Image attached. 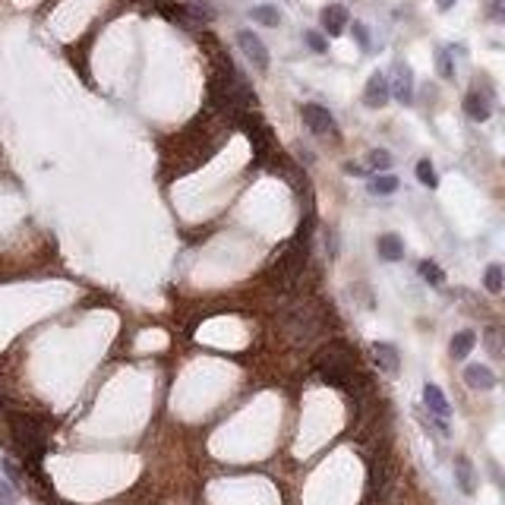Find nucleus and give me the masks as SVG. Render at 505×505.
Returning <instances> with one entry per match:
<instances>
[{
	"instance_id": "10",
	"label": "nucleus",
	"mask_w": 505,
	"mask_h": 505,
	"mask_svg": "<svg viewBox=\"0 0 505 505\" xmlns=\"http://www.w3.org/2000/svg\"><path fill=\"white\" fill-rule=\"evenodd\" d=\"M465 383L471 385V389L490 392V389H496V373H492L490 367H483V363H471V367L465 369Z\"/></svg>"
},
{
	"instance_id": "24",
	"label": "nucleus",
	"mask_w": 505,
	"mask_h": 505,
	"mask_svg": "<svg viewBox=\"0 0 505 505\" xmlns=\"http://www.w3.org/2000/svg\"><path fill=\"white\" fill-rule=\"evenodd\" d=\"M19 502V492H16V486L10 483V480L0 477V505H16Z\"/></svg>"
},
{
	"instance_id": "14",
	"label": "nucleus",
	"mask_w": 505,
	"mask_h": 505,
	"mask_svg": "<svg viewBox=\"0 0 505 505\" xmlns=\"http://www.w3.org/2000/svg\"><path fill=\"white\" fill-rule=\"evenodd\" d=\"M424 401H426V408H430L436 417H449V414H451L449 401H445L442 389H439L436 383H426V385H424Z\"/></svg>"
},
{
	"instance_id": "6",
	"label": "nucleus",
	"mask_w": 505,
	"mask_h": 505,
	"mask_svg": "<svg viewBox=\"0 0 505 505\" xmlns=\"http://www.w3.org/2000/svg\"><path fill=\"white\" fill-rule=\"evenodd\" d=\"M389 92L401 104L414 102V73H410L408 63H395V70H392V82H389Z\"/></svg>"
},
{
	"instance_id": "19",
	"label": "nucleus",
	"mask_w": 505,
	"mask_h": 505,
	"mask_svg": "<svg viewBox=\"0 0 505 505\" xmlns=\"http://www.w3.org/2000/svg\"><path fill=\"white\" fill-rule=\"evenodd\" d=\"M417 180L426 186V190H436L439 186V177H436V168L430 164V158H420L417 161Z\"/></svg>"
},
{
	"instance_id": "20",
	"label": "nucleus",
	"mask_w": 505,
	"mask_h": 505,
	"mask_svg": "<svg viewBox=\"0 0 505 505\" xmlns=\"http://www.w3.org/2000/svg\"><path fill=\"white\" fill-rule=\"evenodd\" d=\"M417 272H420V278H424V281H430V284H436V287L445 281V272H442V268H439L433 259H424Z\"/></svg>"
},
{
	"instance_id": "2",
	"label": "nucleus",
	"mask_w": 505,
	"mask_h": 505,
	"mask_svg": "<svg viewBox=\"0 0 505 505\" xmlns=\"http://www.w3.org/2000/svg\"><path fill=\"white\" fill-rule=\"evenodd\" d=\"M10 430H13L16 442L22 445L26 451H32L35 458H41L45 451V442H48V430L29 414H10Z\"/></svg>"
},
{
	"instance_id": "29",
	"label": "nucleus",
	"mask_w": 505,
	"mask_h": 505,
	"mask_svg": "<svg viewBox=\"0 0 505 505\" xmlns=\"http://www.w3.org/2000/svg\"><path fill=\"white\" fill-rule=\"evenodd\" d=\"M436 3H439V10H451V7H455V0H436Z\"/></svg>"
},
{
	"instance_id": "3",
	"label": "nucleus",
	"mask_w": 505,
	"mask_h": 505,
	"mask_svg": "<svg viewBox=\"0 0 505 505\" xmlns=\"http://www.w3.org/2000/svg\"><path fill=\"white\" fill-rule=\"evenodd\" d=\"M303 266H307V243H300V240H294V243L284 246V252L278 256V262H275V278L281 281V287L294 284L297 281V275L303 272Z\"/></svg>"
},
{
	"instance_id": "9",
	"label": "nucleus",
	"mask_w": 505,
	"mask_h": 505,
	"mask_svg": "<svg viewBox=\"0 0 505 505\" xmlns=\"http://www.w3.org/2000/svg\"><path fill=\"white\" fill-rule=\"evenodd\" d=\"M373 357H376V367L383 369V373H389V376H395L398 367H401V357H398V348H395V344L376 342V344H373Z\"/></svg>"
},
{
	"instance_id": "16",
	"label": "nucleus",
	"mask_w": 505,
	"mask_h": 505,
	"mask_svg": "<svg viewBox=\"0 0 505 505\" xmlns=\"http://www.w3.org/2000/svg\"><path fill=\"white\" fill-rule=\"evenodd\" d=\"M395 190H398L395 174H376V177L369 180V193H373V196H392Z\"/></svg>"
},
{
	"instance_id": "8",
	"label": "nucleus",
	"mask_w": 505,
	"mask_h": 505,
	"mask_svg": "<svg viewBox=\"0 0 505 505\" xmlns=\"http://www.w3.org/2000/svg\"><path fill=\"white\" fill-rule=\"evenodd\" d=\"M322 29H326L328 35H344V29L351 26V13H348V7L344 3H328L326 10H322Z\"/></svg>"
},
{
	"instance_id": "27",
	"label": "nucleus",
	"mask_w": 505,
	"mask_h": 505,
	"mask_svg": "<svg viewBox=\"0 0 505 505\" xmlns=\"http://www.w3.org/2000/svg\"><path fill=\"white\" fill-rule=\"evenodd\" d=\"M486 342H490V351H492V357H502V351H499V332L492 328L490 335H486Z\"/></svg>"
},
{
	"instance_id": "25",
	"label": "nucleus",
	"mask_w": 505,
	"mask_h": 505,
	"mask_svg": "<svg viewBox=\"0 0 505 505\" xmlns=\"http://www.w3.org/2000/svg\"><path fill=\"white\" fill-rule=\"evenodd\" d=\"M303 38H307V45L316 51V54H326V51H328V41L322 38L319 32H307V35H303Z\"/></svg>"
},
{
	"instance_id": "13",
	"label": "nucleus",
	"mask_w": 505,
	"mask_h": 505,
	"mask_svg": "<svg viewBox=\"0 0 505 505\" xmlns=\"http://www.w3.org/2000/svg\"><path fill=\"white\" fill-rule=\"evenodd\" d=\"M465 114L471 117V120H477V123L490 120V114H492L490 98L480 95V92H471V95H465Z\"/></svg>"
},
{
	"instance_id": "11",
	"label": "nucleus",
	"mask_w": 505,
	"mask_h": 505,
	"mask_svg": "<svg viewBox=\"0 0 505 505\" xmlns=\"http://www.w3.org/2000/svg\"><path fill=\"white\" fill-rule=\"evenodd\" d=\"M376 252H379V259H385V262H398L404 256V240L398 237V234H379Z\"/></svg>"
},
{
	"instance_id": "7",
	"label": "nucleus",
	"mask_w": 505,
	"mask_h": 505,
	"mask_svg": "<svg viewBox=\"0 0 505 505\" xmlns=\"http://www.w3.org/2000/svg\"><path fill=\"white\" fill-rule=\"evenodd\" d=\"M389 98H392L389 76H385V73H373V76H369V82H367V89H363V104H367V108H385V104H389Z\"/></svg>"
},
{
	"instance_id": "5",
	"label": "nucleus",
	"mask_w": 505,
	"mask_h": 505,
	"mask_svg": "<svg viewBox=\"0 0 505 505\" xmlns=\"http://www.w3.org/2000/svg\"><path fill=\"white\" fill-rule=\"evenodd\" d=\"M237 45H240V51L250 57L252 67H256V70H268V48L262 45L259 35H252L250 29H240V32H237Z\"/></svg>"
},
{
	"instance_id": "12",
	"label": "nucleus",
	"mask_w": 505,
	"mask_h": 505,
	"mask_svg": "<svg viewBox=\"0 0 505 505\" xmlns=\"http://www.w3.org/2000/svg\"><path fill=\"white\" fill-rule=\"evenodd\" d=\"M455 480H458V486H461L465 496H474V490H477V474H474V465L465 455L455 458Z\"/></svg>"
},
{
	"instance_id": "18",
	"label": "nucleus",
	"mask_w": 505,
	"mask_h": 505,
	"mask_svg": "<svg viewBox=\"0 0 505 505\" xmlns=\"http://www.w3.org/2000/svg\"><path fill=\"white\" fill-rule=\"evenodd\" d=\"M184 13L193 16V19H199V22H212L215 19L212 3H205V0H190V3L184 7Z\"/></svg>"
},
{
	"instance_id": "17",
	"label": "nucleus",
	"mask_w": 505,
	"mask_h": 505,
	"mask_svg": "<svg viewBox=\"0 0 505 505\" xmlns=\"http://www.w3.org/2000/svg\"><path fill=\"white\" fill-rule=\"evenodd\" d=\"M252 19L259 22V26H278L281 22V13L278 7H272V3H259V7H252Z\"/></svg>"
},
{
	"instance_id": "28",
	"label": "nucleus",
	"mask_w": 505,
	"mask_h": 505,
	"mask_svg": "<svg viewBox=\"0 0 505 505\" xmlns=\"http://www.w3.org/2000/svg\"><path fill=\"white\" fill-rule=\"evenodd\" d=\"M502 3L505 0H492V19H502Z\"/></svg>"
},
{
	"instance_id": "4",
	"label": "nucleus",
	"mask_w": 505,
	"mask_h": 505,
	"mask_svg": "<svg viewBox=\"0 0 505 505\" xmlns=\"http://www.w3.org/2000/svg\"><path fill=\"white\" fill-rule=\"evenodd\" d=\"M300 117L303 123L310 127V133H316V136H328V133H338V127H335V117L328 108H322V104H303L300 108Z\"/></svg>"
},
{
	"instance_id": "21",
	"label": "nucleus",
	"mask_w": 505,
	"mask_h": 505,
	"mask_svg": "<svg viewBox=\"0 0 505 505\" xmlns=\"http://www.w3.org/2000/svg\"><path fill=\"white\" fill-rule=\"evenodd\" d=\"M483 284H486V291H490V294H499V291H502V266H499V262L486 266Z\"/></svg>"
},
{
	"instance_id": "1",
	"label": "nucleus",
	"mask_w": 505,
	"mask_h": 505,
	"mask_svg": "<svg viewBox=\"0 0 505 505\" xmlns=\"http://www.w3.org/2000/svg\"><path fill=\"white\" fill-rule=\"evenodd\" d=\"M316 367H319L322 379L328 385H338V389H348L351 379H354V357L344 344H328L326 351H319Z\"/></svg>"
},
{
	"instance_id": "26",
	"label": "nucleus",
	"mask_w": 505,
	"mask_h": 505,
	"mask_svg": "<svg viewBox=\"0 0 505 505\" xmlns=\"http://www.w3.org/2000/svg\"><path fill=\"white\" fill-rule=\"evenodd\" d=\"M354 38L360 41V48H363V51L373 48V45H369V32H367V26H363V22H354Z\"/></svg>"
},
{
	"instance_id": "15",
	"label": "nucleus",
	"mask_w": 505,
	"mask_h": 505,
	"mask_svg": "<svg viewBox=\"0 0 505 505\" xmlns=\"http://www.w3.org/2000/svg\"><path fill=\"white\" fill-rule=\"evenodd\" d=\"M474 344H477V332L465 328V332H458L455 338H451L449 351H451V357H455V360H465V357L474 351Z\"/></svg>"
},
{
	"instance_id": "23",
	"label": "nucleus",
	"mask_w": 505,
	"mask_h": 505,
	"mask_svg": "<svg viewBox=\"0 0 505 505\" xmlns=\"http://www.w3.org/2000/svg\"><path fill=\"white\" fill-rule=\"evenodd\" d=\"M436 63H439V76H442V79H451V76H455V61H451V51H439L436 54Z\"/></svg>"
},
{
	"instance_id": "22",
	"label": "nucleus",
	"mask_w": 505,
	"mask_h": 505,
	"mask_svg": "<svg viewBox=\"0 0 505 505\" xmlns=\"http://www.w3.org/2000/svg\"><path fill=\"white\" fill-rule=\"evenodd\" d=\"M392 161H395V158H392V152H385V149L369 152V168H373V171H389Z\"/></svg>"
}]
</instances>
